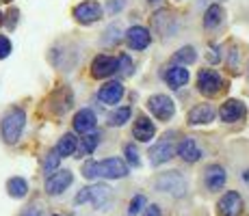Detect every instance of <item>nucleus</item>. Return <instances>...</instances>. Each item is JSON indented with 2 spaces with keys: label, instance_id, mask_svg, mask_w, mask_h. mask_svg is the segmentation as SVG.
<instances>
[{
  "label": "nucleus",
  "instance_id": "obj_1",
  "mask_svg": "<svg viewBox=\"0 0 249 216\" xmlns=\"http://www.w3.org/2000/svg\"><path fill=\"white\" fill-rule=\"evenodd\" d=\"M83 175L87 180H93V177H108V180H119V177L128 175V166L124 165V160L119 158H107V160H89L85 162L83 166Z\"/></svg>",
  "mask_w": 249,
  "mask_h": 216
},
{
  "label": "nucleus",
  "instance_id": "obj_2",
  "mask_svg": "<svg viewBox=\"0 0 249 216\" xmlns=\"http://www.w3.org/2000/svg\"><path fill=\"white\" fill-rule=\"evenodd\" d=\"M24 123H26V113L22 108H11L7 115L2 117V123H0V132H2L4 143L9 145H16L18 138H20Z\"/></svg>",
  "mask_w": 249,
  "mask_h": 216
},
{
  "label": "nucleus",
  "instance_id": "obj_3",
  "mask_svg": "<svg viewBox=\"0 0 249 216\" xmlns=\"http://www.w3.org/2000/svg\"><path fill=\"white\" fill-rule=\"evenodd\" d=\"M91 203L95 205V208L100 210H107V205L113 201V190L108 188L107 184H95V186H87V188H83L78 195H76V203Z\"/></svg>",
  "mask_w": 249,
  "mask_h": 216
},
{
  "label": "nucleus",
  "instance_id": "obj_4",
  "mask_svg": "<svg viewBox=\"0 0 249 216\" xmlns=\"http://www.w3.org/2000/svg\"><path fill=\"white\" fill-rule=\"evenodd\" d=\"M226 86V80L217 74L214 69H199L197 74V89L204 95H217Z\"/></svg>",
  "mask_w": 249,
  "mask_h": 216
},
{
  "label": "nucleus",
  "instance_id": "obj_5",
  "mask_svg": "<svg viewBox=\"0 0 249 216\" xmlns=\"http://www.w3.org/2000/svg\"><path fill=\"white\" fill-rule=\"evenodd\" d=\"M156 188L162 190V193L180 197V195H184V190H186V182L178 171H169V173H162L159 180H156Z\"/></svg>",
  "mask_w": 249,
  "mask_h": 216
},
{
  "label": "nucleus",
  "instance_id": "obj_6",
  "mask_svg": "<svg viewBox=\"0 0 249 216\" xmlns=\"http://www.w3.org/2000/svg\"><path fill=\"white\" fill-rule=\"evenodd\" d=\"M147 108H150V113L154 115L156 119H160V121H167V119L174 117L176 113V104L171 102V98H167V95H152L150 100H147Z\"/></svg>",
  "mask_w": 249,
  "mask_h": 216
},
{
  "label": "nucleus",
  "instance_id": "obj_7",
  "mask_svg": "<svg viewBox=\"0 0 249 216\" xmlns=\"http://www.w3.org/2000/svg\"><path fill=\"white\" fill-rule=\"evenodd\" d=\"M74 17H76V22H80V24L98 22L100 17H102V7H100V2H95V0H85V2L74 7Z\"/></svg>",
  "mask_w": 249,
  "mask_h": 216
},
{
  "label": "nucleus",
  "instance_id": "obj_8",
  "mask_svg": "<svg viewBox=\"0 0 249 216\" xmlns=\"http://www.w3.org/2000/svg\"><path fill=\"white\" fill-rule=\"evenodd\" d=\"M115 71H119V59H113V56L100 54L91 63V76L93 78H108Z\"/></svg>",
  "mask_w": 249,
  "mask_h": 216
},
{
  "label": "nucleus",
  "instance_id": "obj_9",
  "mask_svg": "<svg viewBox=\"0 0 249 216\" xmlns=\"http://www.w3.org/2000/svg\"><path fill=\"white\" fill-rule=\"evenodd\" d=\"M71 171L63 169V171H54L52 175H48L46 180V193L48 195H61L65 188L71 184Z\"/></svg>",
  "mask_w": 249,
  "mask_h": 216
},
{
  "label": "nucleus",
  "instance_id": "obj_10",
  "mask_svg": "<svg viewBox=\"0 0 249 216\" xmlns=\"http://www.w3.org/2000/svg\"><path fill=\"white\" fill-rule=\"evenodd\" d=\"M219 216H238L243 212V199L238 193L230 190L219 199Z\"/></svg>",
  "mask_w": 249,
  "mask_h": 216
},
{
  "label": "nucleus",
  "instance_id": "obj_11",
  "mask_svg": "<svg viewBox=\"0 0 249 216\" xmlns=\"http://www.w3.org/2000/svg\"><path fill=\"white\" fill-rule=\"evenodd\" d=\"M245 115H247V108L241 100H228V102L221 106V110H219V117H221V121H226V123L241 121Z\"/></svg>",
  "mask_w": 249,
  "mask_h": 216
},
{
  "label": "nucleus",
  "instance_id": "obj_12",
  "mask_svg": "<svg viewBox=\"0 0 249 216\" xmlns=\"http://www.w3.org/2000/svg\"><path fill=\"white\" fill-rule=\"evenodd\" d=\"M126 41L132 50H145L150 46V31L143 26H132L126 33Z\"/></svg>",
  "mask_w": 249,
  "mask_h": 216
},
{
  "label": "nucleus",
  "instance_id": "obj_13",
  "mask_svg": "<svg viewBox=\"0 0 249 216\" xmlns=\"http://www.w3.org/2000/svg\"><path fill=\"white\" fill-rule=\"evenodd\" d=\"M174 151H176V147H174V143L171 141L156 143V145L150 150V162L159 166V165H162V162L169 160V158H174Z\"/></svg>",
  "mask_w": 249,
  "mask_h": 216
},
{
  "label": "nucleus",
  "instance_id": "obj_14",
  "mask_svg": "<svg viewBox=\"0 0 249 216\" xmlns=\"http://www.w3.org/2000/svg\"><path fill=\"white\" fill-rule=\"evenodd\" d=\"M204 184L208 186V190H219L226 184V169L219 165H210L204 173Z\"/></svg>",
  "mask_w": 249,
  "mask_h": 216
},
{
  "label": "nucleus",
  "instance_id": "obj_15",
  "mask_svg": "<svg viewBox=\"0 0 249 216\" xmlns=\"http://www.w3.org/2000/svg\"><path fill=\"white\" fill-rule=\"evenodd\" d=\"M74 130H76V132H80V134L93 132V130H95V115H93V110H89V108L78 110V113L74 115Z\"/></svg>",
  "mask_w": 249,
  "mask_h": 216
},
{
  "label": "nucleus",
  "instance_id": "obj_16",
  "mask_svg": "<svg viewBox=\"0 0 249 216\" xmlns=\"http://www.w3.org/2000/svg\"><path fill=\"white\" fill-rule=\"evenodd\" d=\"M214 108L210 104H197L195 108H191L189 113V123L191 126H199V123H208L214 119Z\"/></svg>",
  "mask_w": 249,
  "mask_h": 216
},
{
  "label": "nucleus",
  "instance_id": "obj_17",
  "mask_svg": "<svg viewBox=\"0 0 249 216\" xmlns=\"http://www.w3.org/2000/svg\"><path fill=\"white\" fill-rule=\"evenodd\" d=\"M178 156L186 162H197L202 158V150L197 147V143L193 138H182L178 143Z\"/></svg>",
  "mask_w": 249,
  "mask_h": 216
},
{
  "label": "nucleus",
  "instance_id": "obj_18",
  "mask_svg": "<svg viewBox=\"0 0 249 216\" xmlns=\"http://www.w3.org/2000/svg\"><path fill=\"white\" fill-rule=\"evenodd\" d=\"M98 98L104 104H117L124 98V84L122 83H107L98 91Z\"/></svg>",
  "mask_w": 249,
  "mask_h": 216
},
{
  "label": "nucleus",
  "instance_id": "obj_19",
  "mask_svg": "<svg viewBox=\"0 0 249 216\" xmlns=\"http://www.w3.org/2000/svg\"><path fill=\"white\" fill-rule=\"evenodd\" d=\"M162 78H165V83L171 89H180V86H184L189 83V69H184V67H169L162 74Z\"/></svg>",
  "mask_w": 249,
  "mask_h": 216
},
{
  "label": "nucleus",
  "instance_id": "obj_20",
  "mask_svg": "<svg viewBox=\"0 0 249 216\" xmlns=\"http://www.w3.org/2000/svg\"><path fill=\"white\" fill-rule=\"evenodd\" d=\"M154 123L150 121L147 117H139L137 121H135V128H132V134H135V138L137 141H141V143H147L152 136H154Z\"/></svg>",
  "mask_w": 249,
  "mask_h": 216
},
{
  "label": "nucleus",
  "instance_id": "obj_21",
  "mask_svg": "<svg viewBox=\"0 0 249 216\" xmlns=\"http://www.w3.org/2000/svg\"><path fill=\"white\" fill-rule=\"evenodd\" d=\"M76 147H78V141H76L74 134H63L59 145H56V153H59L61 158L71 156V153H76Z\"/></svg>",
  "mask_w": 249,
  "mask_h": 216
},
{
  "label": "nucleus",
  "instance_id": "obj_22",
  "mask_svg": "<svg viewBox=\"0 0 249 216\" xmlns=\"http://www.w3.org/2000/svg\"><path fill=\"white\" fill-rule=\"evenodd\" d=\"M98 143H100V134L89 132L85 138H80V145L76 147V151H78L80 156H89V153H93V150L98 147Z\"/></svg>",
  "mask_w": 249,
  "mask_h": 216
},
{
  "label": "nucleus",
  "instance_id": "obj_23",
  "mask_svg": "<svg viewBox=\"0 0 249 216\" xmlns=\"http://www.w3.org/2000/svg\"><path fill=\"white\" fill-rule=\"evenodd\" d=\"M7 193L11 195V197H16V199H22V197H26V193H28L26 180H22V177H11V180L7 182Z\"/></svg>",
  "mask_w": 249,
  "mask_h": 216
},
{
  "label": "nucleus",
  "instance_id": "obj_24",
  "mask_svg": "<svg viewBox=\"0 0 249 216\" xmlns=\"http://www.w3.org/2000/svg\"><path fill=\"white\" fill-rule=\"evenodd\" d=\"M223 20V9L219 4H213V7L206 9V16H204V26L206 28H214L219 26Z\"/></svg>",
  "mask_w": 249,
  "mask_h": 216
},
{
  "label": "nucleus",
  "instance_id": "obj_25",
  "mask_svg": "<svg viewBox=\"0 0 249 216\" xmlns=\"http://www.w3.org/2000/svg\"><path fill=\"white\" fill-rule=\"evenodd\" d=\"M130 119V106H122V108H115L108 117V126H124V123Z\"/></svg>",
  "mask_w": 249,
  "mask_h": 216
},
{
  "label": "nucleus",
  "instance_id": "obj_26",
  "mask_svg": "<svg viewBox=\"0 0 249 216\" xmlns=\"http://www.w3.org/2000/svg\"><path fill=\"white\" fill-rule=\"evenodd\" d=\"M178 63H184V65H191L195 59H197V54H195V50L191 46H186V48H182V50L176 52V56H174Z\"/></svg>",
  "mask_w": 249,
  "mask_h": 216
},
{
  "label": "nucleus",
  "instance_id": "obj_27",
  "mask_svg": "<svg viewBox=\"0 0 249 216\" xmlns=\"http://www.w3.org/2000/svg\"><path fill=\"white\" fill-rule=\"evenodd\" d=\"M59 162H61V156L56 153V150H52L50 153H48L46 162H44V171L48 173V175H52V173L59 169Z\"/></svg>",
  "mask_w": 249,
  "mask_h": 216
},
{
  "label": "nucleus",
  "instance_id": "obj_28",
  "mask_svg": "<svg viewBox=\"0 0 249 216\" xmlns=\"http://www.w3.org/2000/svg\"><path fill=\"white\" fill-rule=\"evenodd\" d=\"M145 203H147L145 197H143V195H137L135 199L130 201V208H128V214H130V216H139V212H141V210L145 208Z\"/></svg>",
  "mask_w": 249,
  "mask_h": 216
},
{
  "label": "nucleus",
  "instance_id": "obj_29",
  "mask_svg": "<svg viewBox=\"0 0 249 216\" xmlns=\"http://www.w3.org/2000/svg\"><path fill=\"white\" fill-rule=\"evenodd\" d=\"M126 158H128V162H130L132 166L141 165V160H139V151H137L135 145H126Z\"/></svg>",
  "mask_w": 249,
  "mask_h": 216
},
{
  "label": "nucleus",
  "instance_id": "obj_30",
  "mask_svg": "<svg viewBox=\"0 0 249 216\" xmlns=\"http://www.w3.org/2000/svg\"><path fill=\"white\" fill-rule=\"evenodd\" d=\"M9 54H11V41L4 35H0V59H7Z\"/></svg>",
  "mask_w": 249,
  "mask_h": 216
},
{
  "label": "nucleus",
  "instance_id": "obj_31",
  "mask_svg": "<svg viewBox=\"0 0 249 216\" xmlns=\"http://www.w3.org/2000/svg\"><path fill=\"white\" fill-rule=\"evenodd\" d=\"M119 71H122V74H132V71H135V65H132V61L128 59V56L119 59Z\"/></svg>",
  "mask_w": 249,
  "mask_h": 216
},
{
  "label": "nucleus",
  "instance_id": "obj_32",
  "mask_svg": "<svg viewBox=\"0 0 249 216\" xmlns=\"http://www.w3.org/2000/svg\"><path fill=\"white\" fill-rule=\"evenodd\" d=\"M16 22H18V9H11V11H9V22H7V26L13 28V26H16Z\"/></svg>",
  "mask_w": 249,
  "mask_h": 216
},
{
  "label": "nucleus",
  "instance_id": "obj_33",
  "mask_svg": "<svg viewBox=\"0 0 249 216\" xmlns=\"http://www.w3.org/2000/svg\"><path fill=\"white\" fill-rule=\"evenodd\" d=\"M145 216H160V208H159V205H147V208H145Z\"/></svg>",
  "mask_w": 249,
  "mask_h": 216
},
{
  "label": "nucleus",
  "instance_id": "obj_34",
  "mask_svg": "<svg viewBox=\"0 0 249 216\" xmlns=\"http://www.w3.org/2000/svg\"><path fill=\"white\" fill-rule=\"evenodd\" d=\"M24 216H39V210L31 208V210H26V212H24Z\"/></svg>",
  "mask_w": 249,
  "mask_h": 216
},
{
  "label": "nucleus",
  "instance_id": "obj_35",
  "mask_svg": "<svg viewBox=\"0 0 249 216\" xmlns=\"http://www.w3.org/2000/svg\"><path fill=\"white\" fill-rule=\"evenodd\" d=\"M243 180H245V182H247V186H249V169L245 171V175H243Z\"/></svg>",
  "mask_w": 249,
  "mask_h": 216
},
{
  "label": "nucleus",
  "instance_id": "obj_36",
  "mask_svg": "<svg viewBox=\"0 0 249 216\" xmlns=\"http://www.w3.org/2000/svg\"><path fill=\"white\" fill-rule=\"evenodd\" d=\"M0 2H11V0H0Z\"/></svg>",
  "mask_w": 249,
  "mask_h": 216
},
{
  "label": "nucleus",
  "instance_id": "obj_37",
  "mask_svg": "<svg viewBox=\"0 0 249 216\" xmlns=\"http://www.w3.org/2000/svg\"><path fill=\"white\" fill-rule=\"evenodd\" d=\"M150 2H159V0H150Z\"/></svg>",
  "mask_w": 249,
  "mask_h": 216
},
{
  "label": "nucleus",
  "instance_id": "obj_38",
  "mask_svg": "<svg viewBox=\"0 0 249 216\" xmlns=\"http://www.w3.org/2000/svg\"><path fill=\"white\" fill-rule=\"evenodd\" d=\"M0 22H2V13H0Z\"/></svg>",
  "mask_w": 249,
  "mask_h": 216
},
{
  "label": "nucleus",
  "instance_id": "obj_39",
  "mask_svg": "<svg viewBox=\"0 0 249 216\" xmlns=\"http://www.w3.org/2000/svg\"><path fill=\"white\" fill-rule=\"evenodd\" d=\"M54 216H56V214H54Z\"/></svg>",
  "mask_w": 249,
  "mask_h": 216
}]
</instances>
